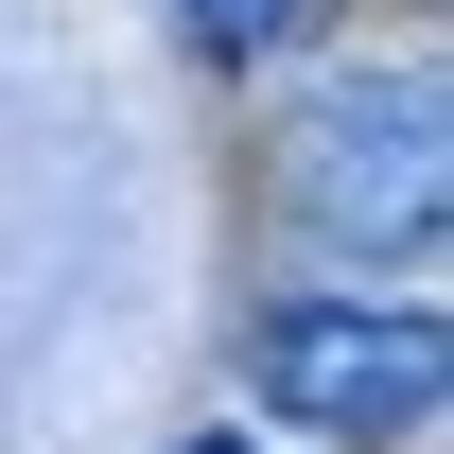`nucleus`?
Masks as SVG:
<instances>
[{
	"instance_id": "3",
	"label": "nucleus",
	"mask_w": 454,
	"mask_h": 454,
	"mask_svg": "<svg viewBox=\"0 0 454 454\" xmlns=\"http://www.w3.org/2000/svg\"><path fill=\"white\" fill-rule=\"evenodd\" d=\"M175 18H192V53H280L315 0H175Z\"/></svg>"
},
{
	"instance_id": "1",
	"label": "nucleus",
	"mask_w": 454,
	"mask_h": 454,
	"mask_svg": "<svg viewBox=\"0 0 454 454\" xmlns=\"http://www.w3.org/2000/svg\"><path fill=\"white\" fill-rule=\"evenodd\" d=\"M437 70H333L315 106L280 122V227L315 245V262H419L454 210L437 175Z\"/></svg>"
},
{
	"instance_id": "4",
	"label": "nucleus",
	"mask_w": 454,
	"mask_h": 454,
	"mask_svg": "<svg viewBox=\"0 0 454 454\" xmlns=\"http://www.w3.org/2000/svg\"><path fill=\"white\" fill-rule=\"evenodd\" d=\"M192 454H262V437H192Z\"/></svg>"
},
{
	"instance_id": "2",
	"label": "nucleus",
	"mask_w": 454,
	"mask_h": 454,
	"mask_svg": "<svg viewBox=\"0 0 454 454\" xmlns=\"http://www.w3.org/2000/svg\"><path fill=\"white\" fill-rule=\"evenodd\" d=\"M245 385L280 402L297 437H349V454H419L454 402V333L419 297H280L245 333Z\"/></svg>"
}]
</instances>
